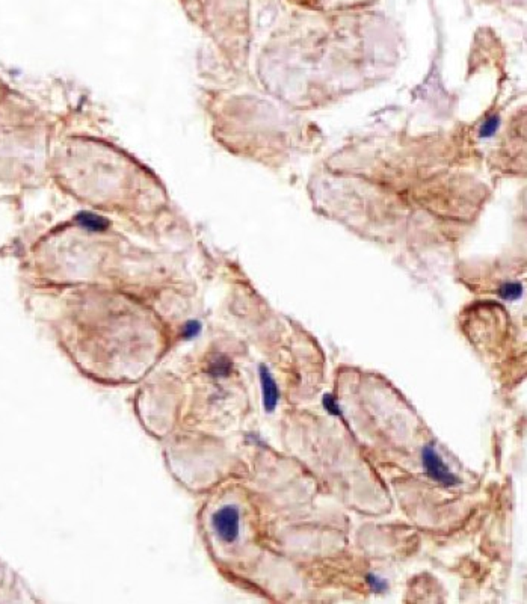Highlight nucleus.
<instances>
[{
  "label": "nucleus",
  "instance_id": "f257e3e1",
  "mask_svg": "<svg viewBox=\"0 0 527 604\" xmlns=\"http://www.w3.org/2000/svg\"><path fill=\"white\" fill-rule=\"evenodd\" d=\"M212 527L222 542L232 544L239 538L241 512L234 505H225L212 516Z\"/></svg>",
  "mask_w": 527,
  "mask_h": 604
},
{
  "label": "nucleus",
  "instance_id": "f03ea898",
  "mask_svg": "<svg viewBox=\"0 0 527 604\" xmlns=\"http://www.w3.org/2000/svg\"><path fill=\"white\" fill-rule=\"evenodd\" d=\"M421 464L430 479L443 487H456L458 483H461L459 477L452 473L450 468L444 464V461L438 452H435L432 444H426L421 449Z\"/></svg>",
  "mask_w": 527,
  "mask_h": 604
},
{
  "label": "nucleus",
  "instance_id": "7ed1b4c3",
  "mask_svg": "<svg viewBox=\"0 0 527 604\" xmlns=\"http://www.w3.org/2000/svg\"><path fill=\"white\" fill-rule=\"evenodd\" d=\"M258 376H260V385H262V398H263V407L266 413H273L278 407L280 402V389L275 379H273L271 370L262 364L258 367Z\"/></svg>",
  "mask_w": 527,
  "mask_h": 604
},
{
  "label": "nucleus",
  "instance_id": "20e7f679",
  "mask_svg": "<svg viewBox=\"0 0 527 604\" xmlns=\"http://www.w3.org/2000/svg\"><path fill=\"white\" fill-rule=\"evenodd\" d=\"M76 222L82 228H86L90 231H103L108 228L109 221L103 218L100 215L90 213V212H80L76 216Z\"/></svg>",
  "mask_w": 527,
  "mask_h": 604
},
{
  "label": "nucleus",
  "instance_id": "39448f33",
  "mask_svg": "<svg viewBox=\"0 0 527 604\" xmlns=\"http://www.w3.org/2000/svg\"><path fill=\"white\" fill-rule=\"evenodd\" d=\"M233 369V361L224 354L215 355L209 361V367L207 372L215 378H225L230 375V372Z\"/></svg>",
  "mask_w": 527,
  "mask_h": 604
},
{
  "label": "nucleus",
  "instance_id": "423d86ee",
  "mask_svg": "<svg viewBox=\"0 0 527 604\" xmlns=\"http://www.w3.org/2000/svg\"><path fill=\"white\" fill-rule=\"evenodd\" d=\"M500 298L506 301H515L523 295V286L519 282H504L499 289Z\"/></svg>",
  "mask_w": 527,
  "mask_h": 604
},
{
  "label": "nucleus",
  "instance_id": "0eeeda50",
  "mask_svg": "<svg viewBox=\"0 0 527 604\" xmlns=\"http://www.w3.org/2000/svg\"><path fill=\"white\" fill-rule=\"evenodd\" d=\"M322 405H323V408L326 409V411H328L331 415H336V417H343V413H341V408H340V405L337 404V399L332 396V394H323V399H322Z\"/></svg>",
  "mask_w": 527,
  "mask_h": 604
},
{
  "label": "nucleus",
  "instance_id": "6e6552de",
  "mask_svg": "<svg viewBox=\"0 0 527 604\" xmlns=\"http://www.w3.org/2000/svg\"><path fill=\"white\" fill-rule=\"evenodd\" d=\"M199 333H201V324H199L198 320H189V322L184 324L182 335H183V339L192 340V339L198 337Z\"/></svg>",
  "mask_w": 527,
  "mask_h": 604
},
{
  "label": "nucleus",
  "instance_id": "1a4fd4ad",
  "mask_svg": "<svg viewBox=\"0 0 527 604\" xmlns=\"http://www.w3.org/2000/svg\"><path fill=\"white\" fill-rule=\"evenodd\" d=\"M366 581H367L369 588L372 589L373 592H384V591H387V588H389L387 581L381 577H378L376 574H367Z\"/></svg>",
  "mask_w": 527,
  "mask_h": 604
}]
</instances>
